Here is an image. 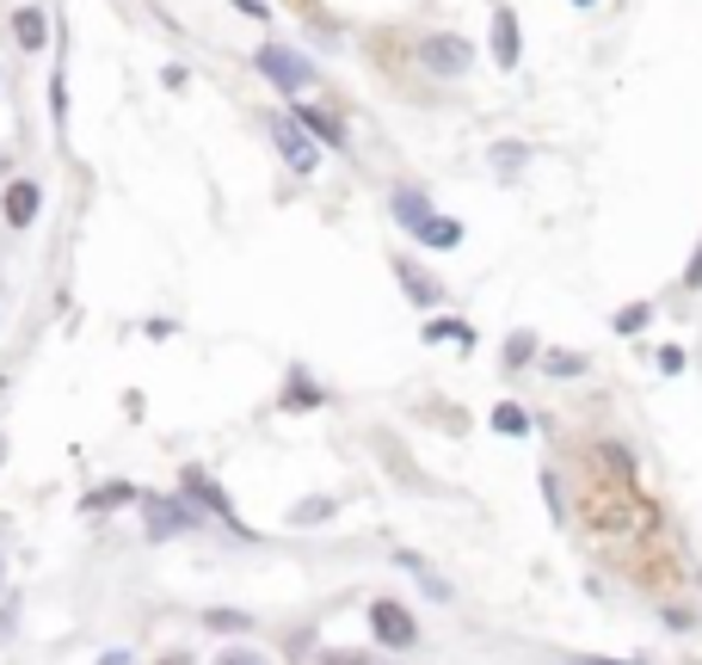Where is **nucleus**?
<instances>
[{"label": "nucleus", "instance_id": "4be33fe9", "mask_svg": "<svg viewBox=\"0 0 702 665\" xmlns=\"http://www.w3.org/2000/svg\"><path fill=\"white\" fill-rule=\"evenodd\" d=\"M660 370H665V376H678V370H684V351H672V345H665V351H660Z\"/></svg>", "mask_w": 702, "mask_h": 665}, {"label": "nucleus", "instance_id": "a211bd4d", "mask_svg": "<svg viewBox=\"0 0 702 665\" xmlns=\"http://www.w3.org/2000/svg\"><path fill=\"white\" fill-rule=\"evenodd\" d=\"M303 124L315 136H327V142H340V124H333V117H321V112H303Z\"/></svg>", "mask_w": 702, "mask_h": 665}, {"label": "nucleus", "instance_id": "bb28decb", "mask_svg": "<svg viewBox=\"0 0 702 665\" xmlns=\"http://www.w3.org/2000/svg\"><path fill=\"white\" fill-rule=\"evenodd\" d=\"M0 579H7V561H0Z\"/></svg>", "mask_w": 702, "mask_h": 665}, {"label": "nucleus", "instance_id": "9d476101", "mask_svg": "<svg viewBox=\"0 0 702 665\" xmlns=\"http://www.w3.org/2000/svg\"><path fill=\"white\" fill-rule=\"evenodd\" d=\"M413 234L425 241V247H456V234H462V229H456V222H444V216H425Z\"/></svg>", "mask_w": 702, "mask_h": 665}, {"label": "nucleus", "instance_id": "aec40b11", "mask_svg": "<svg viewBox=\"0 0 702 665\" xmlns=\"http://www.w3.org/2000/svg\"><path fill=\"white\" fill-rule=\"evenodd\" d=\"M432 340H462V345H475V333H469V327H456V321H437V327H432Z\"/></svg>", "mask_w": 702, "mask_h": 665}, {"label": "nucleus", "instance_id": "423d86ee", "mask_svg": "<svg viewBox=\"0 0 702 665\" xmlns=\"http://www.w3.org/2000/svg\"><path fill=\"white\" fill-rule=\"evenodd\" d=\"M173 530H191V512H179L173 499H149V536H173Z\"/></svg>", "mask_w": 702, "mask_h": 665}, {"label": "nucleus", "instance_id": "20e7f679", "mask_svg": "<svg viewBox=\"0 0 702 665\" xmlns=\"http://www.w3.org/2000/svg\"><path fill=\"white\" fill-rule=\"evenodd\" d=\"M370 628H376L388 647H413V641H419L413 616H407L400 604H388V598H376V604H370Z\"/></svg>", "mask_w": 702, "mask_h": 665}, {"label": "nucleus", "instance_id": "ddd939ff", "mask_svg": "<svg viewBox=\"0 0 702 665\" xmlns=\"http://www.w3.org/2000/svg\"><path fill=\"white\" fill-rule=\"evenodd\" d=\"M494 432H531V413H524V407H499Z\"/></svg>", "mask_w": 702, "mask_h": 665}, {"label": "nucleus", "instance_id": "2eb2a0df", "mask_svg": "<svg viewBox=\"0 0 702 665\" xmlns=\"http://www.w3.org/2000/svg\"><path fill=\"white\" fill-rule=\"evenodd\" d=\"M124 499H136L130 487H99V494L87 499V506H93V512H112V506H124Z\"/></svg>", "mask_w": 702, "mask_h": 665}, {"label": "nucleus", "instance_id": "4468645a", "mask_svg": "<svg viewBox=\"0 0 702 665\" xmlns=\"http://www.w3.org/2000/svg\"><path fill=\"white\" fill-rule=\"evenodd\" d=\"M579 370H586L579 351H549V376H579Z\"/></svg>", "mask_w": 702, "mask_h": 665}, {"label": "nucleus", "instance_id": "7ed1b4c3", "mask_svg": "<svg viewBox=\"0 0 702 665\" xmlns=\"http://www.w3.org/2000/svg\"><path fill=\"white\" fill-rule=\"evenodd\" d=\"M271 142L284 149V161H290L296 172H315V167H321V149H315V142L296 130V117H271Z\"/></svg>", "mask_w": 702, "mask_h": 665}, {"label": "nucleus", "instance_id": "f257e3e1", "mask_svg": "<svg viewBox=\"0 0 702 665\" xmlns=\"http://www.w3.org/2000/svg\"><path fill=\"white\" fill-rule=\"evenodd\" d=\"M259 68H266L278 87H290V93L315 87V62H303L296 50H284V43H266V50H259Z\"/></svg>", "mask_w": 702, "mask_h": 665}, {"label": "nucleus", "instance_id": "f3484780", "mask_svg": "<svg viewBox=\"0 0 702 665\" xmlns=\"http://www.w3.org/2000/svg\"><path fill=\"white\" fill-rule=\"evenodd\" d=\"M531 351H536L531 333H512V340H506V358H512V363H531Z\"/></svg>", "mask_w": 702, "mask_h": 665}, {"label": "nucleus", "instance_id": "f8f14e48", "mask_svg": "<svg viewBox=\"0 0 702 665\" xmlns=\"http://www.w3.org/2000/svg\"><path fill=\"white\" fill-rule=\"evenodd\" d=\"M186 494H197V499L209 506V512H222V517H228V494H216V487H209V481L197 475V469H186Z\"/></svg>", "mask_w": 702, "mask_h": 665}, {"label": "nucleus", "instance_id": "6ab92c4d", "mask_svg": "<svg viewBox=\"0 0 702 665\" xmlns=\"http://www.w3.org/2000/svg\"><path fill=\"white\" fill-rule=\"evenodd\" d=\"M333 512V499H303V506H296V524H315V517H327Z\"/></svg>", "mask_w": 702, "mask_h": 665}, {"label": "nucleus", "instance_id": "393cba45", "mask_svg": "<svg viewBox=\"0 0 702 665\" xmlns=\"http://www.w3.org/2000/svg\"><path fill=\"white\" fill-rule=\"evenodd\" d=\"M161 665H191V660H186V653H173V660H161Z\"/></svg>", "mask_w": 702, "mask_h": 665}, {"label": "nucleus", "instance_id": "b1692460", "mask_svg": "<svg viewBox=\"0 0 702 665\" xmlns=\"http://www.w3.org/2000/svg\"><path fill=\"white\" fill-rule=\"evenodd\" d=\"M573 665H635V660H573Z\"/></svg>", "mask_w": 702, "mask_h": 665}, {"label": "nucleus", "instance_id": "412c9836", "mask_svg": "<svg viewBox=\"0 0 702 665\" xmlns=\"http://www.w3.org/2000/svg\"><path fill=\"white\" fill-rule=\"evenodd\" d=\"M209 628H247V616H234V610H209Z\"/></svg>", "mask_w": 702, "mask_h": 665}, {"label": "nucleus", "instance_id": "6e6552de", "mask_svg": "<svg viewBox=\"0 0 702 665\" xmlns=\"http://www.w3.org/2000/svg\"><path fill=\"white\" fill-rule=\"evenodd\" d=\"M432 216V204H425V191H395V222L400 229H419Z\"/></svg>", "mask_w": 702, "mask_h": 665}, {"label": "nucleus", "instance_id": "f03ea898", "mask_svg": "<svg viewBox=\"0 0 702 665\" xmlns=\"http://www.w3.org/2000/svg\"><path fill=\"white\" fill-rule=\"evenodd\" d=\"M419 62H425L432 75H462V68L475 62V50H469L462 38H450V31H437V38L419 43Z\"/></svg>", "mask_w": 702, "mask_h": 665}, {"label": "nucleus", "instance_id": "a878e982", "mask_svg": "<svg viewBox=\"0 0 702 665\" xmlns=\"http://www.w3.org/2000/svg\"><path fill=\"white\" fill-rule=\"evenodd\" d=\"M327 665H358V660H340V653H333V660H327Z\"/></svg>", "mask_w": 702, "mask_h": 665}, {"label": "nucleus", "instance_id": "39448f33", "mask_svg": "<svg viewBox=\"0 0 702 665\" xmlns=\"http://www.w3.org/2000/svg\"><path fill=\"white\" fill-rule=\"evenodd\" d=\"M494 56H499V68H518V56H524V38H518L512 7H494Z\"/></svg>", "mask_w": 702, "mask_h": 665}, {"label": "nucleus", "instance_id": "5701e85b", "mask_svg": "<svg viewBox=\"0 0 702 665\" xmlns=\"http://www.w3.org/2000/svg\"><path fill=\"white\" fill-rule=\"evenodd\" d=\"M641 321H647V308H623V315H616V327H623V333H635Z\"/></svg>", "mask_w": 702, "mask_h": 665}, {"label": "nucleus", "instance_id": "dca6fc26", "mask_svg": "<svg viewBox=\"0 0 702 665\" xmlns=\"http://www.w3.org/2000/svg\"><path fill=\"white\" fill-rule=\"evenodd\" d=\"M216 665H266V653H253V647H228V653H216Z\"/></svg>", "mask_w": 702, "mask_h": 665}, {"label": "nucleus", "instance_id": "9b49d317", "mask_svg": "<svg viewBox=\"0 0 702 665\" xmlns=\"http://www.w3.org/2000/svg\"><path fill=\"white\" fill-rule=\"evenodd\" d=\"M13 38H20L25 50H38V43H43V13H38V7H20V20H13Z\"/></svg>", "mask_w": 702, "mask_h": 665}, {"label": "nucleus", "instance_id": "1a4fd4ad", "mask_svg": "<svg viewBox=\"0 0 702 665\" xmlns=\"http://www.w3.org/2000/svg\"><path fill=\"white\" fill-rule=\"evenodd\" d=\"M400 284H407V296H413V303H425V308H432L437 296H444V290H437L432 278L419 271V266H407V259H400Z\"/></svg>", "mask_w": 702, "mask_h": 665}, {"label": "nucleus", "instance_id": "0eeeda50", "mask_svg": "<svg viewBox=\"0 0 702 665\" xmlns=\"http://www.w3.org/2000/svg\"><path fill=\"white\" fill-rule=\"evenodd\" d=\"M31 216H38V186H13V191H7V222L25 229Z\"/></svg>", "mask_w": 702, "mask_h": 665}]
</instances>
